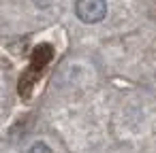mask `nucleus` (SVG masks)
I'll use <instances>...</instances> for the list:
<instances>
[{"label": "nucleus", "mask_w": 156, "mask_h": 153, "mask_svg": "<svg viewBox=\"0 0 156 153\" xmlns=\"http://www.w3.org/2000/svg\"><path fill=\"white\" fill-rule=\"evenodd\" d=\"M51 60V47L49 45H43V47H39L37 51H34V62H39V68L45 64V62H49Z\"/></svg>", "instance_id": "2"}, {"label": "nucleus", "mask_w": 156, "mask_h": 153, "mask_svg": "<svg viewBox=\"0 0 156 153\" xmlns=\"http://www.w3.org/2000/svg\"><path fill=\"white\" fill-rule=\"evenodd\" d=\"M32 2H34L37 9H47V7L54 5V0H32Z\"/></svg>", "instance_id": "4"}, {"label": "nucleus", "mask_w": 156, "mask_h": 153, "mask_svg": "<svg viewBox=\"0 0 156 153\" xmlns=\"http://www.w3.org/2000/svg\"><path fill=\"white\" fill-rule=\"evenodd\" d=\"M28 153H51V149H49V145H45L43 140H39V142H34L28 149Z\"/></svg>", "instance_id": "3"}, {"label": "nucleus", "mask_w": 156, "mask_h": 153, "mask_svg": "<svg viewBox=\"0 0 156 153\" xmlns=\"http://www.w3.org/2000/svg\"><path fill=\"white\" fill-rule=\"evenodd\" d=\"M75 15L83 24H98L107 17V0H77Z\"/></svg>", "instance_id": "1"}]
</instances>
